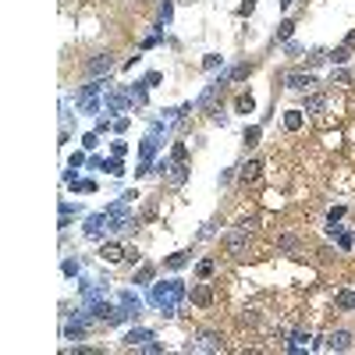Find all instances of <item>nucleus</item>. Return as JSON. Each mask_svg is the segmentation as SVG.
Masks as SVG:
<instances>
[{
    "mask_svg": "<svg viewBox=\"0 0 355 355\" xmlns=\"http://www.w3.org/2000/svg\"><path fill=\"white\" fill-rule=\"evenodd\" d=\"M188 298V288H185V281H160L153 284V291H149V302L160 309V316H178V309H181V302Z\"/></svg>",
    "mask_w": 355,
    "mask_h": 355,
    "instance_id": "f257e3e1",
    "label": "nucleus"
},
{
    "mask_svg": "<svg viewBox=\"0 0 355 355\" xmlns=\"http://www.w3.org/2000/svg\"><path fill=\"white\" fill-rule=\"evenodd\" d=\"M167 132H171V121H163V117H156V121L149 125V135L139 142V167H135V178H142V174L153 171V156H156V149L163 146Z\"/></svg>",
    "mask_w": 355,
    "mask_h": 355,
    "instance_id": "f03ea898",
    "label": "nucleus"
},
{
    "mask_svg": "<svg viewBox=\"0 0 355 355\" xmlns=\"http://www.w3.org/2000/svg\"><path fill=\"white\" fill-rule=\"evenodd\" d=\"M103 85H110V82H103V78H92L89 85H82V89L75 92V107H78L82 114H89V117H92V114H100V107H103V103H100V92H103Z\"/></svg>",
    "mask_w": 355,
    "mask_h": 355,
    "instance_id": "7ed1b4c3",
    "label": "nucleus"
},
{
    "mask_svg": "<svg viewBox=\"0 0 355 355\" xmlns=\"http://www.w3.org/2000/svg\"><path fill=\"white\" fill-rule=\"evenodd\" d=\"M252 227H256V220H242L231 234H224V245H227V252H234V256H242V249H245V242L252 238Z\"/></svg>",
    "mask_w": 355,
    "mask_h": 355,
    "instance_id": "20e7f679",
    "label": "nucleus"
},
{
    "mask_svg": "<svg viewBox=\"0 0 355 355\" xmlns=\"http://www.w3.org/2000/svg\"><path fill=\"white\" fill-rule=\"evenodd\" d=\"M224 85H231V82H227V75H217V78H213L210 85L203 89V96L196 100V107H199V110H210V114H213V110H217L213 103H217V96L224 92Z\"/></svg>",
    "mask_w": 355,
    "mask_h": 355,
    "instance_id": "39448f33",
    "label": "nucleus"
},
{
    "mask_svg": "<svg viewBox=\"0 0 355 355\" xmlns=\"http://www.w3.org/2000/svg\"><path fill=\"white\" fill-rule=\"evenodd\" d=\"M103 107H107V114H125V110L132 107V96H128V89H110V85H107Z\"/></svg>",
    "mask_w": 355,
    "mask_h": 355,
    "instance_id": "423d86ee",
    "label": "nucleus"
},
{
    "mask_svg": "<svg viewBox=\"0 0 355 355\" xmlns=\"http://www.w3.org/2000/svg\"><path fill=\"white\" fill-rule=\"evenodd\" d=\"M85 238H107L110 234V217H107V210L92 213V217H85Z\"/></svg>",
    "mask_w": 355,
    "mask_h": 355,
    "instance_id": "0eeeda50",
    "label": "nucleus"
},
{
    "mask_svg": "<svg viewBox=\"0 0 355 355\" xmlns=\"http://www.w3.org/2000/svg\"><path fill=\"white\" fill-rule=\"evenodd\" d=\"M185 352H224V338H220L217 330H203Z\"/></svg>",
    "mask_w": 355,
    "mask_h": 355,
    "instance_id": "6e6552de",
    "label": "nucleus"
},
{
    "mask_svg": "<svg viewBox=\"0 0 355 355\" xmlns=\"http://www.w3.org/2000/svg\"><path fill=\"white\" fill-rule=\"evenodd\" d=\"M117 305H121V313L128 316V320H139V313H142V298L132 291V288H121L117 291Z\"/></svg>",
    "mask_w": 355,
    "mask_h": 355,
    "instance_id": "1a4fd4ad",
    "label": "nucleus"
},
{
    "mask_svg": "<svg viewBox=\"0 0 355 355\" xmlns=\"http://www.w3.org/2000/svg\"><path fill=\"white\" fill-rule=\"evenodd\" d=\"M284 85L295 89V92H305V89L316 85V75H313V71H288V75H284Z\"/></svg>",
    "mask_w": 355,
    "mask_h": 355,
    "instance_id": "9d476101",
    "label": "nucleus"
},
{
    "mask_svg": "<svg viewBox=\"0 0 355 355\" xmlns=\"http://www.w3.org/2000/svg\"><path fill=\"white\" fill-rule=\"evenodd\" d=\"M85 71H89V78H103V75H110V71H114V54H96V57L85 64Z\"/></svg>",
    "mask_w": 355,
    "mask_h": 355,
    "instance_id": "9b49d317",
    "label": "nucleus"
},
{
    "mask_svg": "<svg viewBox=\"0 0 355 355\" xmlns=\"http://www.w3.org/2000/svg\"><path fill=\"white\" fill-rule=\"evenodd\" d=\"M323 348H327V352H348V348H352V334H348V330H330V334L323 338Z\"/></svg>",
    "mask_w": 355,
    "mask_h": 355,
    "instance_id": "f8f14e48",
    "label": "nucleus"
},
{
    "mask_svg": "<svg viewBox=\"0 0 355 355\" xmlns=\"http://www.w3.org/2000/svg\"><path fill=\"white\" fill-rule=\"evenodd\" d=\"M156 334L153 330H146V327H132L128 334H125V348H142L146 341H153Z\"/></svg>",
    "mask_w": 355,
    "mask_h": 355,
    "instance_id": "ddd939ff",
    "label": "nucleus"
},
{
    "mask_svg": "<svg viewBox=\"0 0 355 355\" xmlns=\"http://www.w3.org/2000/svg\"><path fill=\"white\" fill-rule=\"evenodd\" d=\"M171 185H185V178H188V163L185 160H171V171L163 174Z\"/></svg>",
    "mask_w": 355,
    "mask_h": 355,
    "instance_id": "4468645a",
    "label": "nucleus"
},
{
    "mask_svg": "<svg viewBox=\"0 0 355 355\" xmlns=\"http://www.w3.org/2000/svg\"><path fill=\"white\" fill-rule=\"evenodd\" d=\"M100 256H103L107 263H117V259H125V256H128V249H125V245H117V242H103Z\"/></svg>",
    "mask_w": 355,
    "mask_h": 355,
    "instance_id": "2eb2a0df",
    "label": "nucleus"
},
{
    "mask_svg": "<svg viewBox=\"0 0 355 355\" xmlns=\"http://www.w3.org/2000/svg\"><path fill=\"white\" fill-rule=\"evenodd\" d=\"M327 231H330V238H338V249H341V252H348V249L355 245V234H352V231H345V227H334V224H330Z\"/></svg>",
    "mask_w": 355,
    "mask_h": 355,
    "instance_id": "dca6fc26",
    "label": "nucleus"
},
{
    "mask_svg": "<svg viewBox=\"0 0 355 355\" xmlns=\"http://www.w3.org/2000/svg\"><path fill=\"white\" fill-rule=\"evenodd\" d=\"M125 89H128V96H132V107H146V100H149V85H146V82L125 85Z\"/></svg>",
    "mask_w": 355,
    "mask_h": 355,
    "instance_id": "f3484780",
    "label": "nucleus"
},
{
    "mask_svg": "<svg viewBox=\"0 0 355 355\" xmlns=\"http://www.w3.org/2000/svg\"><path fill=\"white\" fill-rule=\"evenodd\" d=\"M309 341H313V334H309V330H295V334H291V341H288V352H302V348H309Z\"/></svg>",
    "mask_w": 355,
    "mask_h": 355,
    "instance_id": "a211bd4d",
    "label": "nucleus"
},
{
    "mask_svg": "<svg viewBox=\"0 0 355 355\" xmlns=\"http://www.w3.org/2000/svg\"><path fill=\"white\" fill-rule=\"evenodd\" d=\"M259 171H263V163H259V160H249V163H242V167H238L242 181H256V178H259Z\"/></svg>",
    "mask_w": 355,
    "mask_h": 355,
    "instance_id": "6ab92c4d",
    "label": "nucleus"
},
{
    "mask_svg": "<svg viewBox=\"0 0 355 355\" xmlns=\"http://www.w3.org/2000/svg\"><path fill=\"white\" fill-rule=\"evenodd\" d=\"M192 263V252H174V256H167L163 259V267L167 270H181V267H188Z\"/></svg>",
    "mask_w": 355,
    "mask_h": 355,
    "instance_id": "aec40b11",
    "label": "nucleus"
},
{
    "mask_svg": "<svg viewBox=\"0 0 355 355\" xmlns=\"http://www.w3.org/2000/svg\"><path fill=\"white\" fill-rule=\"evenodd\" d=\"M192 302H196V305H210L213 302L210 284H196V288H192Z\"/></svg>",
    "mask_w": 355,
    "mask_h": 355,
    "instance_id": "412c9836",
    "label": "nucleus"
},
{
    "mask_svg": "<svg viewBox=\"0 0 355 355\" xmlns=\"http://www.w3.org/2000/svg\"><path fill=\"white\" fill-rule=\"evenodd\" d=\"M234 110H238V114H252V110H256V100H252V92H242V96L234 100Z\"/></svg>",
    "mask_w": 355,
    "mask_h": 355,
    "instance_id": "4be33fe9",
    "label": "nucleus"
},
{
    "mask_svg": "<svg viewBox=\"0 0 355 355\" xmlns=\"http://www.w3.org/2000/svg\"><path fill=\"white\" fill-rule=\"evenodd\" d=\"M323 107H327V96H323V92H313V96H305V110H309V114H320Z\"/></svg>",
    "mask_w": 355,
    "mask_h": 355,
    "instance_id": "5701e85b",
    "label": "nucleus"
},
{
    "mask_svg": "<svg viewBox=\"0 0 355 355\" xmlns=\"http://www.w3.org/2000/svg\"><path fill=\"white\" fill-rule=\"evenodd\" d=\"M153 277H156V267H153V263H146V267L135 270V281H132V284H149Z\"/></svg>",
    "mask_w": 355,
    "mask_h": 355,
    "instance_id": "b1692460",
    "label": "nucleus"
},
{
    "mask_svg": "<svg viewBox=\"0 0 355 355\" xmlns=\"http://www.w3.org/2000/svg\"><path fill=\"white\" fill-rule=\"evenodd\" d=\"M284 128H288V132H298V128H302V110H288V114H284Z\"/></svg>",
    "mask_w": 355,
    "mask_h": 355,
    "instance_id": "393cba45",
    "label": "nucleus"
},
{
    "mask_svg": "<svg viewBox=\"0 0 355 355\" xmlns=\"http://www.w3.org/2000/svg\"><path fill=\"white\" fill-rule=\"evenodd\" d=\"M249 71H252V64H234V68H227L224 75H227V82H242Z\"/></svg>",
    "mask_w": 355,
    "mask_h": 355,
    "instance_id": "a878e982",
    "label": "nucleus"
},
{
    "mask_svg": "<svg viewBox=\"0 0 355 355\" xmlns=\"http://www.w3.org/2000/svg\"><path fill=\"white\" fill-rule=\"evenodd\" d=\"M348 57H352V50H348V46H338V50H330V54H327V61H330V64H345Z\"/></svg>",
    "mask_w": 355,
    "mask_h": 355,
    "instance_id": "bb28decb",
    "label": "nucleus"
},
{
    "mask_svg": "<svg viewBox=\"0 0 355 355\" xmlns=\"http://www.w3.org/2000/svg\"><path fill=\"white\" fill-rule=\"evenodd\" d=\"M68 185L75 188V192H85V196L96 192V181H89V178H75V181H68Z\"/></svg>",
    "mask_w": 355,
    "mask_h": 355,
    "instance_id": "cd10ccee",
    "label": "nucleus"
},
{
    "mask_svg": "<svg viewBox=\"0 0 355 355\" xmlns=\"http://www.w3.org/2000/svg\"><path fill=\"white\" fill-rule=\"evenodd\" d=\"M213 270H217V259H199V263H196V274H199V277H203V281H206V277H210Z\"/></svg>",
    "mask_w": 355,
    "mask_h": 355,
    "instance_id": "c85d7f7f",
    "label": "nucleus"
},
{
    "mask_svg": "<svg viewBox=\"0 0 355 355\" xmlns=\"http://www.w3.org/2000/svg\"><path fill=\"white\" fill-rule=\"evenodd\" d=\"M217 68H224V57L220 54H206L203 57V71H217Z\"/></svg>",
    "mask_w": 355,
    "mask_h": 355,
    "instance_id": "c756f323",
    "label": "nucleus"
},
{
    "mask_svg": "<svg viewBox=\"0 0 355 355\" xmlns=\"http://www.w3.org/2000/svg\"><path fill=\"white\" fill-rule=\"evenodd\" d=\"M171 14H174V0H163V7H160V21H156V25H171Z\"/></svg>",
    "mask_w": 355,
    "mask_h": 355,
    "instance_id": "7c9ffc66",
    "label": "nucleus"
},
{
    "mask_svg": "<svg viewBox=\"0 0 355 355\" xmlns=\"http://www.w3.org/2000/svg\"><path fill=\"white\" fill-rule=\"evenodd\" d=\"M78 213V206L75 203H61V227H68V220Z\"/></svg>",
    "mask_w": 355,
    "mask_h": 355,
    "instance_id": "2f4dec72",
    "label": "nucleus"
},
{
    "mask_svg": "<svg viewBox=\"0 0 355 355\" xmlns=\"http://www.w3.org/2000/svg\"><path fill=\"white\" fill-rule=\"evenodd\" d=\"M263 135V125H252V128H245V146H256Z\"/></svg>",
    "mask_w": 355,
    "mask_h": 355,
    "instance_id": "473e14b6",
    "label": "nucleus"
},
{
    "mask_svg": "<svg viewBox=\"0 0 355 355\" xmlns=\"http://www.w3.org/2000/svg\"><path fill=\"white\" fill-rule=\"evenodd\" d=\"M85 163H89V160H85V153H71V156H68V171H82Z\"/></svg>",
    "mask_w": 355,
    "mask_h": 355,
    "instance_id": "72a5a7b5",
    "label": "nucleus"
},
{
    "mask_svg": "<svg viewBox=\"0 0 355 355\" xmlns=\"http://www.w3.org/2000/svg\"><path fill=\"white\" fill-rule=\"evenodd\" d=\"M338 305L341 309H355V291H338Z\"/></svg>",
    "mask_w": 355,
    "mask_h": 355,
    "instance_id": "f704fd0d",
    "label": "nucleus"
},
{
    "mask_svg": "<svg viewBox=\"0 0 355 355\" xmlns=\"http://www.w3.org/2000/svg\"><path fill=\"white\" fill-rule=\"evenodd\" d=\"M291 32H295V21H281V25H277V39H281V43L291 39Z\"/></svg>",
    "mask_w": 355,
    "mask_h": 355,
    "instance_id": "c9c22d12",
    "label": "nucleus"
},
{
    "mask_svg": "<svg viewBox=\"0 0 355 355\" xmlns=\"http://www.w3.org/2000/svg\"><path fill=\"white\" fill-rule=\"evenodd\" d=\"M277 245L288 249V252H295V249H298V238H295V234H281V238H277Z\"/></svg>",
    "mask_w": 355,
    "mask_h": 355,
    "instance_id": "e433bc0d",
    "label": "nucleus"
},
{
    "mask_svg": "<svg viewBox=\"0 0 355 355\" xmlns=\"http://www.w3.org/2000/svg\"><path fill=\"white\" fill-rule=\"evenodd\" d=\"M142 82H146L149 89H156V85L163 82V75H160V71H146V78H142Z\"/></svg>",
    "mask_w": 355,
    "mask_h": 355,
    "instance_id": "4c0bfd02",
    "label": "nucleus"
},
{
    "mask_svg": "<svg viewBox=\"0 0 355 355\" xmlns=\"http://www.w3.org/2000/svg\"><path fill=\"white\" fill-rule=\"evenodd\" d=\"M160 36H163V29H156L153 36H146V39H142L139 46H142V50H149V46H156V43H160Z\"/></svg>",
    "mask_w": 355,
    "mask_h": 355,
    "instance_id": "58836bf2",
    "label": "nucleus"
},
{
    "mask_svg": "<svg viewBox=\"0 0 355 355\" xmlns=\"http://www.w3.org/2000/svg\"><path fill=\"white\" fill-rule=\"evenodd\" d=\"M142 352H146V355H160V352H163V345L153 338V341H146V345H142Z\"/></svg>",
    "mask_w": 355,
    "mask_h": 355,
    "instance_id": "ea45409f",
    "label": "nucleus"
},
{
    "mask_svg": "<svg viewBox=\"0 0 355 355\" xmlns=\"http://www.w3.org/2000/svg\"><path fill=\"white\" fill-rule=\"evenodd\" d=\"M82 146H85V149H96V146H100V132H89V135H82Z\"/></svg>",
    "mask_w": 355,
    "mask_h": 355,
    "instance_id": "a19ab883",
    "label": "nucleus"
},
{
    "mask_svg": "<svg viewBox=\"0 0 355 355\" xmlns=\"http://www.w3.org/2000/svg\"><path fill=\"white\" fill-rule=\"evenodd\" d=\"M64 274H68V277L82 274V263H78V259H64Z\"/></svg>",
    "mask_w": 355,
    "mask_h": 355,
    "instance_id": "79ce46f5",
    "label": "nucleus"
},
{
    "mask_svg": "<svg viewBox=\"0 0 355 355\" xmlns=\"http://www.w3.org/2000/svg\"><path fill=\"white\" fill-rule=\"evenodd\" d=\"M256 11V0H242L238 4V18H245V14H252Z\"/></svg>",
    "mask_w": 355,
    "mask_h": 355,
    "instance_id": "37998d69",
    "label": "nucleus"
},
{
    "mask_svg": "<svg viewBox=\"0 0 355 355\" xmlns=\"http://www.w3.org/2000/svg\"><path fill=\"white\" fill-rule=\"evenodd\" d=\"M334 82L345 85V82H352V75H348V71H334V75H330V85H334Z\"/></svg>",
    "mask_w": 355,
    "mask_h": 355,
    "instance_id": "c03bdc74",
    "label": "nucleus"
},
{
    "mask_svg": "<svg viewBox=\"0 0 355 355\" xmlns=\"http://www.w3.org/2000/svg\"><path fill=\"white\" fill-rule=\"evenodd\" d=\"M341 217H345V206H334V210L327 213V224H338Z\"/></svg>",
    "mask_w": 355,
    "mask_h": 355,
    "instance_id": "a18cd8bd",
    "label": "nucleus"
},
{
    "mask_svg": "<svg viewBox=\"0 0 355 355\" xmlns=\"http://www.w3.org/2000/svg\"><path fill=\"white\" fill-rule=\"evenodd\" d=\"M185 156H188V149H185V142H178L174 153H171V160H185Z\"/></svg>",
    "mask_w": 355,
    "mask_h": 355,
    "instance_id": "49530a36",
    "label": "nucleus"
},
{
    "mask_svg": "<svg viewBox=\"0 0 355 355\" xmlns=\"http://www.w3.org/2000/svg\"><path fill=\"white\" fill-rule=\"evenodd\" d=\"M242 323H259V313H252V309H245V313H242Z\"/></svg>",
    "mask_w": 355,
    "mask_h": 355,
    "instance_id": "de8ad7c7",
    "label": "nucleus"
},
{
    "mask_svg": "<svg viewBox=\"0 0 355 355\" xmlns=\"http://www.w3.org/2000/svg\"><path fill=\"white\" fill-rule=\"evenodd\" d=\"M110 149H114V156H125V153H128V142H114Z\"/></svg>",
    "mask_w": 355,
    "mask_h": 355,
    "instance_id": "09e8293b",
    "label": "nucleus"
},
{
    "mask_svg": "<svg viewBox=\"0 0 355 355\" xmlns=\"http://www.w3.org/2000/svg\"><path fill=\"white\" fill-rule=\"evenodd\" d=\"M341 46H348V50H355V29H352V32H348V39H345Z\"/></svg>",
    "mask_w": 355,
    "mask_h": 355,
    "instance_id": "8fccbe9b",
    "label": "nucleus"
},
{
    "mask_svg": "<svg viewBox=\"0 0 355 355\" xmlns=\"http://www.w3.org/2000/svg\"><path fill=\"white\" fill-rule=\"evenodd\" d=\"M277 4H281L284 11H288V7H291V4H295V0H277Z\"/></svg>",
    "mask_w": 355,
    "mask_h": 355,
    "instance_id": "3c124183",
    "label": "nucleus"
}]
</instances>
